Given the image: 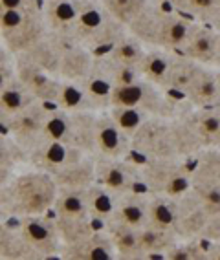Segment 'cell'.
I'll use <instances>...</instances> for the list:
<instances>
[{
  "label": "cell",
  "instance_id": "6da1fadb",
  "mask_svg": "<svg viewBox=\"0 0 220 260\" xmlns=\"http://www.w3.org/2000/svg\"><path fill=\"white\" fill-rule=\"evenodd\" d=\"M131 143L132 154L140 159H193L204 149L197 130L187 119V114L180 117L150 116L131 138Z\"/></svg>",
  "mask_w": 220,
  "mask_h": 260
},
{
  "label": "cell",
  "instance_id": "7a4b0ae2",
  "mask_svg": "<svg viewBox=\"0 0 220 260\" xmlns=\"http://www.w3.org/2000/svg\"><path fill=\"white\" fill-rule=\"evenodd\" d=\"M59 185L48 172L22 165L0 189V205L11 218L52 213Z\"/></svg>",
  "mask_w": 220,
  "mask_h": 260
},
{
  "label": "cell",
  "instance_id": "3957f363",
  "mask_svg": "<svg viewBox=\"0 0 220 260\" xmlns=\"http://www.w3.org/2000/svg\"><path fill=\"white\" fill-rule=\"evenodd\" d=\"M197 20L189 19L178 11L165 8L160 2H152L132 24L129 31L136 35L147 48L180 51L187 41Z\"/></svg>",
  "mask_w": 220,
  "mask_h": 260
},
{
  "label": "cell",
  "instance_id": "277c9868",
  "mask_svg": "<svg viewBox=\"0 0 220 260\" xmlns=\"http://www.w3.org/2000/svg\"><path fill=\"white\" fill-rule=\"evenodd\" d=\"M136 107L156 117H180L193 110L191 105L180 95L167 92L158 84L145 79H138L131 84L116 86L112 92L110 107Z\"/></svg>",
  "mask_w": 220,
  "mask_h": 260
},
{
  "label": "cell",
  "instance_id": "5b68a950",
  "mask_svg": "<svg viewBox=\"0 0 220 260\" xmlns=\"http://www.w3.org/2000/svg\"><path fill=\"white\" fill-rule=\"evenodd\" d=\"M127 33V26L117 22L105 10L101 0H83L79 17L68 41H74L88 50L101 53Z\"/></svg>",
  "mask_w": 220,
  "mask_h": 260
},
{
  "label": "cell",
  "instance_id": "8992f818",
  "mask_svg": "<svg viewBox=\"0 0 220 260\" xmlns=\"http://www.w3.org/2000/svg\"><path fill=\"white\" fill-rule=\"evenodd\" d=\"M48 35L50 29L41 4L0 13V44L13 55L26 53Z\"/></svg>",
  "mask_w": 220,
  "mask_h": 260
},
{
  "label": "cell",
  "instance_id": "52a82bcc",
  "mask_svg": "<svg viewBox=\"0 0 220 260\" xmlns=\"http://www.w3.org/2000/svg\"><path fill=\"white\" fill-rule=\"evenodd\" d=\"M141 189L150 196L180 198L191 189V159H140Z\"/></svg>",
  "mask_w": 220,
  "mask_h": 260
},
{
  "label": "cell",
  "instance_id": "ba28073f",
  "mask_svg": "<svg viewBox=\"0 0 220 260\" xmlns=\"http://www.w3.org/2000/svg\"><path fill=\"white\" fill-rule=\"evenodd\" d=\"M96 116L98 112H66L50 105L44 141H59L94 154Z\"/></svg>",
  "mask_w": 220,
  "mask_h": 260
},
{
  "label": "cell",
  "instance_id": "9c48e42d",
  "mask_svg": "<svg viewBox=\"0 0 220 260\" xmlns=\"http://www.w3.org/2000/svg\"><path fill=\"white\" fill-rule=\"evenodd\" d=\"M52 214L57 222L62 242L72 244L94 233L96 222L92 220L84 200V189H62L59 187Z\"/></svg>",
  "mask_w": 220,
  "mask_h": 260
},
{
  "label": "cell",
  "instance_id": "30bf717a",
  "mask_svg": "<svg viewBox=\"0 0 220 260\" xmlns=\"http://www.w3.org/2000/svg\"><path fill=\"white\" fill-rule=\"evenodd\" d=\"M15 223H17V229L20 231L24 240L28 242L32 249L37 253L39 260L61 258L65 242H62V237L52 213L15 218Z\"/></svg>",
  "mask_w": 220,
  "mask_h": 260
},
{
  "label": "cell",
  "instance_id": "8fae6325",
  "mask_svg": "<svg viewBox=\"0 0 220 260\" xmlns=\"http://www.w3.org/2000/svg\"><path fill=\"white\" fill-rule=\"evenodd\" d=\"M96 156V181L108 189L112 194L121 196L131 190L141 189L140 159L131 158H107Z\"/></svg>",
  "mask_w": 220,
  "mask_h": 260
},
{
  "label": "cell",
  "instance_id": "7c38bea8",
  "mask_svg": "<svg viewBox=\"0 0 220 260\" xmlns=\"http://www.w3.org/2000/svg\"><path fill=\"white\" fill-rule=\"evenodd\" d=\"M48 110H50V105L37 101L33 103L32 107L20 112L19 116H15L4 126L6 132L26 150V154H29L33 149H37L39 145L44 141Z\"/></svg>",
  "mask_w": 220,
  "mask_h": 260
},
{
  "label": "cell",
  "instance_id": "4fadbf2b",
  "mask_svg": "<svg viewBox=\"0 0 220 260\" xmlns=\"http://www.w3.org/2000/svg\"><path fill=\"white\" fill-rule=\"evenodd\" d=\"M88 156V152H84L81 149H75L72 145L59 143V141H42L37 149H33L28 154L26 165L39 171L48 172L50 176H55L66 167H70L72 163L79 161L81 158Z\"/></svg>",
  "mask_w": 220,
  "mask_h": 260
},
{
  "label": "cell",
  "instance_id": "5bb4252c",
  "mask_svg": "<svg viewBox=\"0 0 220 260\" xmlns=\"http://www.w3.org/2000/svg\"><path fill=\"white\" fill-rule=\"evenodd\" d=\"M17 79L32 92V95L37 101L52 105V107L62 84L61 77L50 74L24 55H17Z\"/></svg>",
  "mask_w": 220,
  "mask_h": 260
},
{
  "label": "cell",
  "instance_id": "9a60e30c",
  "mask_svg": "<svg viewBox=\"0 0 220 260\" xmlns=\"http://www.w3.org/2000/svg\"><path fill=\"white\" fill-rule=\"evenodd\" d=\"M94 154L107 156V158H131L132 143L131 136H127L108 110L98 112L96 116V140H94Z\"/></svg>",
  "mask_w": 220,
  "mask_h": 260
},
{
  "label": "cell",
  "instance_id": "2e32d148",
  "mask_svg": "<svg viewBox=\"0 0 220 260\" xmlns=\"http://www.w3.org/2000/svg\"><path fill=\"white\" fill-rule=\"evenodd\" d=\"M61 39V37H59ZM96 51L81 46L77 42L61 39V60H59V77L62 81H83L94 70Z\"/></svg>",
  "mask_w": 220,
  "mask_h": 260
},
{
  "label": "cell",
  "instance_id": "e0dca14e",
  "mask_svg": "<svg viewBox=\"0 0 220 260\" xmlns=\"http://www.w3.org/2000/svg\"><path fill=\"white\" fill-rule=\"evenodd\" d=\"M62 260H114L116 249L103 228L96 229L88 237L72 244H65L61 251Z\"/></svg>",
  "mask_w": 220,
  "mask_h": 260
},
{
  "label": "cell",
  "instance_id": "ac0fdd59",
  "mask_svg": "<svg viewBox=\"0 0 220 260\" xmlns=\"http://www.w3.org/2000/svg\"><path fill=\"white\" fill-rule=\"evenodd\" d=\"M211 216L213 214L207 213L206 207L191 192H185L178 198V213H176L174 233L178 235L180 240L200 238Z\"/></svg>",
  "mask_w": 220,
  "mask_h": 260
},
{
  "label": "cell",
  "instance_id": "d6986e66",
  "mask_svg": "<svg viewBox=\"0 0 220 260\" xmlns=\"http://www.w3.org/2000/svg\"><path fill=\"white\" fill-rule=\"evenodd\" d=\"M216 50H218V31H215L207 22H195L180 53L202 66L215 68Z\"/></svg>",
  "mask_w": 220,
  "mask_h": 260
},
{
  "label": "cell",
  "instance_id": "ffe728a7",
  "mask_svg": "<svg viewBox=\"0 0 220 260\" xmlns=\"http://www.w3.org/2000/svg\"><path fill=\"white\" fill-rule=\"evenodd\" d=\"M42 13L52 35L70 39L83 0H41Z\"/></svg>",
  "mask_w": 220,
  "mask_h": 260
},
{
  "label": "cell",
  "instance_id": "44dd1931",
  "mask_svg": "<svg viewBox=\"0 0 220 260\" xmlns=\"http://www.w3.org/2000/svg\"><path fill=\"white\" fill-rule=\"evenodd\" d=\"M149 202L150 194L143 189L131 190V192L117 196L110 220L127 223L132 228H145L149 220Z\"/></svg>",
  "mask_w": 220,
  "mask_h": 260
},
{
  "label": "cell",
  "instance_id": "7402d4cb",
  "mask_svg": "<svg viewBox=\"0 0 220 260\" xmlns=\"http://www.w3.org/2000/svg\"><path fill=\"white\" fill-rule=\"evenodd\" d=\"M191 105V108H211L220 105V86L216 77V68L202 66L195 81L182 95Z\"/></svg>",
  "mask_w": 220,
  "mask_h": 260
},
{
  "label": "cell",
  "instance_id": "603a6c76",
  "mask_svg": "<svg viewBox=\"0 0 220 260\" xmlns=\"http://www.w3.org/2000/svg\"><path fill=\"white\" fill-rule=\"evenodd\" d=\"M101 228L107 231L116 249V258L119 260H140V237L141 229L132 228L121 222L108 220Z\"/></svg>",
  "mask_w": 220,
  "mask_h": 260
},
{
  "label": "cell",
  "instance_id": "cb8c5ba5",
  "mask_svg": "<svg viewBox=\"0 0 220 260\" xmlns=\"http://www.w3.org/2000/svg\"><path fill=\"white\" fill-rule=\"evenodd\" d=\"M176 53H178V51L160 50V48H147L145 55H143V59H141L140 64H138L140 77L164 88Z\"/></svg>",
  "mask_w": 220,
  "mask_h": 260
},
{
  "label": "cell",
  "instance_id": "d4e9b609",
  "mask_svg": "<svg viewBox=\"0 0 220 260\" xmlns=\"http://www.w3.org/2000/svg\"><path fill=\"white\" fill-rule=\"evenodd\" d=\"M33 103H37V99L32 92L19 79L11 81L4 90H0V126L4 128L15 116L32 107Z\"/></svg>",
  "mask_w": 220,
  "mask_h": 260
},
{
  "label": "cell",
  "instance_id": "484cf974",
  "mask_svg": "<svg viewBox=\"0 0 220 260\" xmlns=\"http://www.w3.org/2000/svg\"><path fill=\"white\" fill-rule=\"evenodd\" d=\"M187 119L197 130L204 149H220V105L211 108H193L187 112Z\"/></svg>",
  "mask_w": 220,
  "mask_h": 260
},
{
  "label": "cell",
  "instance_id": "4316f807",
  "mask_svg": "<svg viewBox=\"0 0 220 260\" xmlns=\"http://www.w3.org/2000/svg\"><path fill=\"white\" fill-rule=\"evenodd\" d=\"M191 185H220V149H202L191 159Z\"/></svg>",
  "mask_w": 220,
  "mask_h": 260
},
{
  "label": "cell",
  "instance_id": "83f0119b",
  "mask_svg": "<svg viewBox=\"0 0 220 260\" xmlns=\"http://www.w3.org/2000/svg\"><path fill=\"white\" fill-rule=\"evenodd\" d=\"M52 178L62 189H86L96 181V156L88 154Z\"/></svg>",
  "mask_w": 220,
  "mask_h": 260
},
{
  "label": "cell",
  "instance_id": "f1b7e54d",
  "mask_svg": "<svg viewBox=\"0 0 220 260\" xmlns=\"http://www.w3.org/2000/svg\"><path fill=\"white\" fill-rule=\"evenodd\" d=\"M178 235L173 231H164L145 225L141 228L140 237V260L145 258H165L167 251L178 242Z\"/></svg>",
  "mask_w": 220,
  "mask_h": 260
},
{
  "label": "cell",
  "instance_id": "f546056e",
  "mask_svg": "<svg viewBox=\"0 0 220 260\" xmlns=\"http://www.w3.org/2000/svg\"><path fill=\"white\" fill-rule=\"evenodd\" d=\"M200 68H202V64L187 59V57L182 55L178 51V53L174 55L173 66H171V72H169V75H167V81H165L164 88L167 90V92L182 98L183 93H185V90H187L193 81H195V77L198 75Z\"/></svg>",
  "mask_w": 220,
  "mask_h": 260
},
{
  "label": "cell",
  "instance_id": "4dcf8cb0",
  "mask_svg": "<svg viewBox=\"0 0 220 260\" xmlns=\"http://www.w3.org/2000/svg\"><path fill=\"white\" fill-rule=\"evenodd\" d=\"M116 194H112L108 189H105L101 183L94 181L90 187L84 189V200H86V207L96 223H101L112 218L114 207H116Z\"/></svg>",
  "mask_w": 220,
  "mask_h": 260
},
{
  "label": "cell",
  "instance_id": "1f68e13d",
  "mask_svg": "<svg viewBox=\"0 0 220 260\" xmlns=\"http://www.w3.org/2000/svg\"><path fill=\"white\" fill-rule=\"evenodd\" d=\"M145 51H147L145 44H143L136 35H132V33L127 29L125 35H123L117 42H114L112 46L108 48L107 51H103V53L108 57V59L116 60V62H119V64L138 68L140 60L143 59V55H145Z\"/></svg>",
  "mask_w": 220,
  "mask_h": 260
},
{
  "label": "cell",
  "instance_id": "d6a6232c",
  "mask_svg": "<svg viewBox=\"0 0 220 260\" xmlns=\"http://www.w3.org/2000/svg\"><path fill=\"white\" fill-rule=\"evenodd\" d=\"M53 107L66 112H98L83 84L77 81H62Z\"/></svg>",
  "mask_w": 220,
  "mask_h": 260
},
{
  "label": "cell",
  "instance_id": "836d02e7",
  "mask_svg": "<svg viewBox=\"0 0 220 260\" xmlns=\"http://www.w3.org/2000/svg\"><path fill=\"white\" fill-rule=\"evenodd\" d=\"M176 213H178V198L150 196L149 220H147V225L174 233V225H176Z\"/></svg>",
  "mask_w": 220,
  "mask_h": 260
},
{
  "label": "cell",
  "instance_id": "e575fe53",
  "mask_svg": "<svg viewBox=\"0 0 220 260\" xmlns=\"http://www.w3.org/2000/svg\"><path fill=\"white\" fill-rule=\"evenodd\" d=\"M83 84V88L86 90V93L90 95L92 103L98 112L108 110L110 105H112V92H114V84L105 77L103 74H99L98 70H92V74L88 77H84L83 81H79Z\"/></svg>",
  "mask_w": 220,
  "mask_h": 260
},
{
  "label": "cell",
  "instance_id": "d590c367",
  "mask_svg": "<svg viewBox=\"0 0 220 260\" xmlns=\"http://www.w3.org/2000/svg\"><path fill=\"white\" fill-rule=\"evenodd\" d=\"M156 2L197 22H207L220 4V0H156Z\"/></svg>",
  "mask_w": 220,
  "mask_h": 260
},
{
  "label": "cell",
  "instance_id": "8d00e7d4",
  "mask_svg": "<svg viewBox=\"0 0 220 260\" xmlns=\"http://www.w3.org/2000/svg\"><path fill=\"white\" fill-rule=\"evenodd\" d=\"M152 2H154V0H101V4L105 6V10L112 15L117 22H121L127 28H129V24L134 22Z\"/></svg>",
  "mask_w": 220,
  "mask_h": 260
},
{
  "label": "cell",
  "instance_id": "74e56055",
  "mask_svg": "<svg viewBox=\"0 0 220 260\" xmlns=\"http://www.w3.org/2000/svg\"><path fill=\"white\" fill-rule=\"evenodd\" d=\"M108 114L112 116V119L116 121L119 128L125 132L127 136H134L138 132L143 123L149 119V114L143 112L141 108L136 107H125V105H119V107H110L108 108Z\"/></svg>",
  "mask_w": 220,
  "mask_h": 260
},
{
  "label": "cell",
  "instance_id": "f35d334b",
  "mask_svg": "<svg viewBox=\"0 0 220 260\" xmlns=\"http://www.w3.org/2000/svg\"><path fill=\"white\" fill-rule=\"evenodd\" d=\"M26 159H28L26 150L0 126V165L19 169L26 165Z\"/></svg>",
  "mask_w": 220,
  "mask_h": 260
},
{
  "label": "cell",
  "instance_id": "ab89813d",
  "mask_svg": "<svg viewBox=\"0 0 220 260\" xmlns=\"http://www.w3.org/2000/svg\"><path fill=\"white\" fill-rule=\"evenodd\" d=\"M165 260H207L206 242L202 240V238L178 240L167 251Z\"/></svg>",
  "mask_w": 220,
  "mask_h": 260
},
{
  "label": "cell",
  "instance_id": "60d3db41",
  "mask_svg": "<svg viewBox=\"0 0 220 260\" xmlns=\"http://www.w3.org/2000/svg\"><path fill=\"white\" fill-rule=\"evenodd\" d=\"M189 192L206 207L209 214H220V185H191Z\"/></svg>",
  "mask_w": 220,
  "mask_h": 260
},
{
  "label": "cell",
  "instance_id": "b9f144b4",
  "mask_svg": "<svg viewBox=\"0 0 220 260\" xmlns=\"http://www.w3.org/2000/svg\"><path fill=\"white\" fill-rule=\"evenodd\" d=\"M17 79V55L0 44V90Z\"/></svg>",
  "mask_w": 220,
  "mask_h": 260
},
{
  "label": "cell",
  "instance_id": "7bdbcfd3",
  "mask_svg": "<svg viewBox=\"0 0 220 260\" xmlns=\"http://www.w3.org/2000/svg\"><path fill=\"white\" fill-rule=\"evenodd\" d=\"M41 4V0H0V13L10 10H19V8H29V6Z\"/></svg>",
  "mask_w": 220,
  "mask_h": 260
},
{
  "label": "cell",
  "instance_id": "ee69618b",
  "mask_svg": "<svg viewBox=\"0 0 220 260\" xmlns=\"http://www.w3.org/2000/svg\"><path fill=\"white\" fill-rule=\"evenodd\" d=\"M15 172H17V169L8 167V165H0V189H2V187H4L11 178H13Z\"/></svg>",
  "mask_w": 220,
  "mask_h": 260
},
{
  "label": "cell",
  "instance_id": "f6af8a7d",
  "mask_svg": "<svg viewBox=\"0 0 220 260\" xmlns=\"http://www.w3.org/2000/svg\"><path fill=\"white\" fill-rule=\"evenodd\" d=\"M207 24H209V26L215 29V31L220 33V4H218V8L215 10V13L211 15V19L207 20Z\"/></svg>",
  "mask_w": 220,
  "mask_h": 260
},
{
  "label": "cell",
  "instance_id": "bcb514c9",
  "mask_svg": "<svg viewBox=\"0 0 220 260\" xmlns=\"http://www.w3.org/2000/svg\"><path fill=\"white\" fill-rule=\"evenodd\" d=\"M11 220H13V218H11L10 214H8L4 209H2V205H0V231H2V229H4L6 225H8V223L11 222Z\"/></svg>",
  "mask_w": 220,
  "mask_h": 260
},
{
  "label": "cell",
  "instance_id": "7dc6e473",
  "mask_svg": "<svg viewBox=\"0 0 220 260\" xmlns=\"http://www.w3.org/2000/svg\"><path fill=\"white\" fill-rule=\"evenodd\" d=\"M215 68H220V33H218V50H216V59H215Z\"/></svg>",
  "mask_w": 220,
  "mask_h": 260
},
{
  "label": "cell",
  "instance_id": "c3c4849f",
  "mask_svg": "<svg viewBox=\"0 0 220 260\" xmlns=\"http://www.w3.org/2000/svg\"><path fill=\"white\" fill-rule=\"evenodd\" d=\"M216 77H218V86H220V68H216Z\"/></svg>",
  "mask_w": 220,
  "mask_h": 260
}]
</instances>
